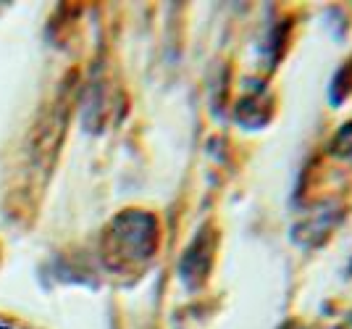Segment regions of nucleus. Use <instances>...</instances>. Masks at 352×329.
<instances>
[{
    "label": "nucleus",
    "instance_id": "nucleus-1",
    "mask_svg": "<svg viewBox=\"0 0 352 329\" xmlns=\"http://www.w3.org/2000/svg\"><path fill=\"white\" fill-rule=\"evenodd\" d=\"M155 245V224L145 213L118 216L108 232V248L113 258L121 261H145Z\"/></svg>",
    "mask_w": 352,
    "mask_h": 329
}]
</instances>
